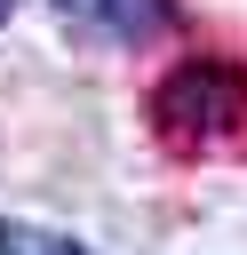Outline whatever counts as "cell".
I'll list each match as a JSON object with an SVG mask.
<instances>
[{
  "label": "cell",
  "instance_id": "obj_4",
  "mask_svg": "<svg viewBox=\"0 0 247 255\" xmlns=\"http://www.w3.org/2000/svg\"><path fill=\"white\" fill-rule=\"evenodd\" d=\"M8 8H16V0H0V24H8Z\"/></svg>",
  "mask_w": 247,
  "mask_h": 255
},
{
  "label": "cell",
  "instance_id": "obj_1",
  "mask_svg": "<svg viewBox=\"0 0 247 255\" xmlns=\"http://www.w3.org/2000/svg\"><path fill=\"white\" fill-rule=\"evenodd\" d=\"M151 135L167 151H239L247 143V64L183 56L151 88Z\"/></svg>",
  "mask_w": 247,
  "mask_h": 255
},
{
  "label": "cell",
  "instance_id": "obj_2",
  "mask_svg": "<svg viewBox=\"0 0 247 255\" xmlns=\"http://www.w3.org/2000/svg\"><path fill=\"white\" fill-rule=\"evenodd\" d=\"M56 16L64 24H88V32H135L143 24L135 0H56Z\"/></svg>",
  "mask_w": 247,
  "mask_h": 255
},
{
  "label": "cell",
  "instance_id": "obj_3",
  "mask_svg": "<svg viewBox=\"0 0 247 255\" xmlns=\"http://www.w3.org/2000/svg\"><path fill=\"white\" fill-rule=\"evenodd\" d=\"M0 255H88V247L64 239V231H48V223H8L0 215Z\"/></svg>",
  "mask_w": 247,
  "mask_h": 255
}]
</instances>
